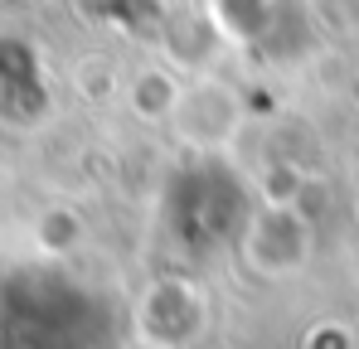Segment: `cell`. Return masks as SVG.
Instances as JSON below:
<instances>
[{"label":"cell","mask_w":359,"mask_h":349,"mask_svg":"<svg viewBox=\"0 0 359 349\" xmlns=\"http://www.w3.org/2000/svg\"><path fill=\"white\" fill-rule=\"evenodd\" d=\"M316 252V224L306 209H267L257 204V214L248 219L238 242L243 267L262 282H287V277H301L306 262Z\"/></svg>","instance_id":"1"},{"label":"cell","mask_w":359,"mask_h":349,"mask_svg":"<svg viewBox=\"0 0 359 349\" xmlns=\"http://www.w3.org/2000/svg\"><path fill=\"white\" fill-rule=\"evenodd\" d=\"M209 330V296L189 277H156L136 301V340L146 349H194Z\"/></svg>","instance_id":"2"},{"label":"cell","mask_w":359,"mask_h":349,"mask_svg":"<svg viewBox=\"0 0 359 349\" xmlns=\"http://www.w3.org/2000/svg\"><path fill=\"white\" fill-rule=\"evenodd\" d=\"M238 121H243V107L238 97L219 83H199V88H184L180 93V107L170 116V126L180 131V141L199 146V151H219L238 136Z\"/></svg>","instance_id":"3"},{"label":"cell","mask_w":359,"mask_h":349,"mask_svg":"<svg viewBox=\"0 0 359 349\" xmlns=\"http://www.w3.org/2000/svg\"><path fill=\"white\" fill-rule=\"evenodd\" d=\"M180 88L170 73H141L136 83H131V93H126V102H131V112L141 116V121H170L180 107Z\"/></svg>","instance_id":"4"},{"label":"cell","mask_w":359,"mask_h":349,"mask_svg":"<svg viewBox=\"0 0 359 349\" xmlns=\"http://www.w3.org/2000/svg\"><path fill=\"white\" fill-rule=\"evenodd\" d=\"M301 194H306V170L292 160H272L257 174V204L267 209H301Z\"/></svg>","instance_id":"5"},{"label":"cell","mask_w":359,"mask_h":349,"mask_svg":"<svg viewBox=\"0 0 359 349\" xmlns=\"http://www.w3.org/2000/svg\"><path fill=\"white\" fill-rule=\"evenodd\" d=\"M34 238H39L44 252L68 257V252H78V242H83V219H78L68 204H54V209H44V219H39Z\"/></svg>","instance_id":"6"},{"label":"cell","mask_w":359,"mask_h":349,"mask_svg":"<svg viewBox=\"0 0 359 349\" xmlns=\"http://www.w3.org/2000/svg\"><path fill=\"white\" fill-rule=\"evenodd\" d=\"M306 349H355V335H350L340 320H320V325L306 335Z\"/></svg>","instance_id":"7"},{"label":"cell","mask_w":359,"mask_h":349,"mask_svg":"<svg viewBox=\"0 0 359 349\" xmlns=\"http://www.w3.org/2000/svg\"><path fill=\"white\" fill-rule=\"evenodd\" d=\"M355 219H359V199H355Z\"/></svg>","instance_id":"8"}]
</instances>
